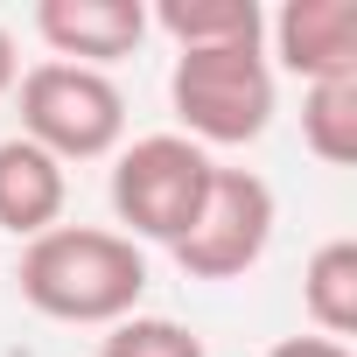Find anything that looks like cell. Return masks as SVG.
Returning <instances> with one entry per match:
<instances>
[{
	"label": "cell",
	"instance_id": "cell-1",
	"mask_svg": "<svg viewBox=\"0 0 357 357\" xmlns=\"http://www.w3.org/2000/svg\"><path fill=\"white\" fill-rule=\"evenodd\" d=\"M22 301L50 322H126L140 315V294H147V252L126 238V231H105V225H56L43 238L22 245Z\"/></svg>",
	"mask_w": 357,
	"mask_h": 357
},
{
	"label": "cell",
	"instance_id": "cell-2",
	"mask_svg": "<svg viewBox=\"0 0 357 357\" xmlns=\"http://www.w3.org/2000/svg\"><path fill=\"white\" fill-rule=\"evenodd\" d=\"M168 105L183 119V140L211 147H245L273 119V63L259 43H218V50H175Z\"/></svg>",
	"mask_w": 357,
	"mask_h": 357
},
{
	"label": "cell",
	"instance_id": "cell-3",
	"mask_svg": "<svg viewBox=\"0 0 357 357\" xmlns=\"http://www.w3.org/2000/svg\"><path fill=\"white\" fill-rule=\"evenodd\" d=\"M15 98H22V140H36L43 154H56L63 168L70 161H98L119 147L126 133V98L105 70H84V63H36L15 77Z\"/></svg>",
	"mask_w": 357,
	"mask_h": 357
},
{
	"label": "cell",
	"instance_id": "cell-4",
	"mask_svg": "<svg viewBox=\"0 0 357 357\" xmlns=\"http://www.w3.org/2000/svg\"><path fill=\"white\" fill-rule=\"evenodd\" d=\"M211 175H218V161L197 140H183V133H147V140L119 147V161H112V211H119L126 238L133 245L140 238L147 245H175L190 231Z\"/></svg>",
	"mask_w": 357,
	"mask_h": 357
},
{
	"label": "cell",
	"instance_id": "cell-5",
	"mask_svg": "<svg viewBox=\"0 0 357 357\" xmlns=\"http://www.w3.org/2000/svg\"><path fill=\"white\" fill-rule=\"evenodd\" d=\"M273 190L259 183L252 168H218L211 175V190L190 218V231L175 238V266H183L190 280H238L266 259L273 245Z\"/></svg>",
	"mask_w": 357,
	"mask_h": 357
},
{
	"label": "cell",
	"instance_id": "cell-6",
	"mask_svg": "<svg viewBox=\"0 0 357 357\" xmlns=\"http://www.w3.org/2000/svg\"><path fill=\"white\" fill-rule=\"evenodd\" d=\"M36 36L56 50V63L105 70V63H119V56L140 50L147 8H140V0H43V8H36Z\"/></svg>",
	"mask_w": 357,
	"mask_h": 357
},
{
	"label": "cell",
	"instance_id": "cell-7",
	"mask_svg": "<svg viewBox=\"0 0 357 357\" xmlns=\"http://www.w3.org/2000/svg\"><path fill=\"white\" fill-rule=\"evenodd\" d=\"M273 56L301 84L357 77V8L350 0H287L273 15Z\"/></svg>",
	"mask_w": 357,
	"mask_h": 357
},
{
	"label": "cell",
	"instance_id": "cell-8",
	"mask_svg": "<svg viewBox=\"0 0 357 357\" xmlns=\"http://www.w3.org/2000/svg\"><path fill=\"white\" fill-rule=\"evenodd\" d=\"M63 204H70V168L22 133L0 140V231H15L29 245L63 225Z\"/></svg>",
	"mask_w": 357,
	"mask_h": 357
},
{
	"label": "cell",
	"instance_id": "cell-9",
	"mask_svg": "<svg viewBox=\"0 0 357 357\" xmlns=\"http://www.w3.org/2000/svg\"><path fill=\"white\" fill-rule=\"evenodd\" d=\"M301 308H308L315 336H329V343L357 336V238L315 245V259L301 273Z\"/></svg>",
	"mask_w": 357,
	"mask_h": 357
},
{
	"label": "cell",
	"instance_id": "cell-10",
	"mask_svg": "<svg viewBox=\"0 0 357 357\" xmlns=\"http://www.w3.org/2000/svg\"><path fill=\"white\" fill-rule=\"evenodd\" d=\"M154 29L175 50H218V43H259L266 15L252 8V0H161Z\"/></svg>",
	"mask_w": 357,
	"mask_h": 357
},
{
	"label": "cell",
	"instance_id": "cell-11",
	"mask_svg": "<svg viewBox=\"0 0 357 357\" xmlns=\"http://www.w3.org/2000/svg\"><path fill=\"white\" fill-rule=\"evenodd\" d=\"M301 140L329 168H350L357 161V77L301 84Z\"/></svg>",
	"mask_w": 357,
	"mask_h": 357
},
{
	"label": "cell",
	"instance_id": "cell-12",
	"mask_svg": "<svg viewBox=\"0 0 357 357\" xmlns=\"http://www.w3.org/2000/svg\"><path fill=\"white\" fill-rule=\"evenodd\" d=\"M98 357H204V336L168 322V315H126L105 329Z\"/></svg>",
	"mask_w": 357,
	"mask_h": 357
},
{
	"label": "cell",
	"instance_id": "cell-13",
	"mask_svg": "<svg viewBox=\"0 0 357 357\" xmlns=\"http://www.w3.org/2000/svg\"><path fill=\"white\" fill-rule=\"evenodd\" d=\"M266 357H350V343H329V336H280Z\"/></svg>",
	"mask_w": 357,
	"mask_h": 357
},
{
	"label": "cell",
	"instance_id": "cell-14",
	"mask_svg": "<svg viewBox=\"0 0 357 357\" xmlns=\"http://www.w3.org/2000/svg\"><path fill=\"white\" fill-rule=\"evenodd\" d=\"M15 77H22V56H15V36L0 29V98L15 91Z\"/></svg>",
	"mask_w": 357,
	"mask_h": 357
}]
</instances>
